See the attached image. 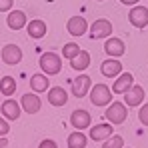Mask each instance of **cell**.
<instances>
[{"label":"cell","mask_w":148,"mask_h":148,"mask_svg":"<svg viewBox=\"0 0 148 148\" xmlns=\"http://www.w3.org/2000/svg\"><path fill=\"white\" fill-rule=\"evenodd\" d=\"M138 120L142 122V126H148V102L142 104V108L138 110Z\"/></svg>","instance_id":"484cf974"},{"label":"cell","mask_w":148,"mask_h":148,"mask_svg":"<svg viewBox=\"0 0 148 148\" xmlns=\"http://www.w3.org/2000/svg\"><path fill=\"white\" fill-rule=\"evenodd\" d=\"M40 106H42V100H40V96L34 92V94H24L22 96V100H20V108L24 110V112H28V114H36L38 110H40Z\"/></svg>","instance_id":"7c38bea8"},{"label":"cell","mask_w":148,"mask_h":148,"mask_svg":"<svg viewBox=\"0 0 148 148\" xmlns=\"http://www.w3.org/2000/svg\"><path fill=\"white\" fill-rule=\"evenodd\" d=\"M132 84H134V76L130 72H120L118 78L114 80V84H112V94H124Z\"/></svg>","instance_id":"4fadbf2b"},{"label":"cell","mask_w":148,"mask_h":148,"mask_svg":"<svg viewBox=\"0 0 148 148\" xmlns=\"http://www.w3.org/2000/svg\"><path fill=\"white\" fill-rule=\"evenodd\" d=\"M102 148H124V138L118 134H112L106 140H102Z\"/></svg>","instance_id":"cb8c5ba5"},{"label":"cell","mask_w":148,"mask_h":148,"mask_svg":"<svg viewBox=\"0 0 148 148\" xmlns=\"http://www.w3.org/2000/svg\"><path fill=\"white\" fill-rule=\"evenodd\" d=\"M8 146V140H6V136H0V148H6Z\"/></svg>","instance_id":"4dcf8cb0"},{"label":"cell","mask_w":148,"mask_h":148,"mask_svg":"<svg viewBox=\"0 0 148 148\" xmlns=\"http://www.w3.org/2000/svg\"><path fill=\"white\" fill-rule=\"evenodd\" d=\"M46 22L44 20H40V18H36V20H30L28 24H26V32H28V36L30 38H34V40H40V38H44L46 36Z\"/></svg>","instance_id":"9a60e30c"},{"label":"cell","mask_w":148,"mask_h":148,"mask_svg":"<svg viewBox=\"0 0 148 148\" xmlns=\"http://www.w3.org/2000/svg\"><path fill=\"white\" fill-rule=\"evenodd\" d=\"M66 30H68L72 36H82V34H86V30H88V22H86L84 16H72V18L68 20V24H66Z\"/></svg>","instance_id":"2e32d148"},{"label":"cell","mask_w":148,"mask_h":148,"mask_svg":"<svg viewBox=\"0 0 148 148\" xmlns=\"http://www.w3.org/2000/svg\"><path fill=\"white\" fill-rule=\"evenodd\" d=\"M78 52H80V48H78V44H74V42H68V44L62 46V56H64L66 60H72Z\"/></svg>","instance_id":"d4e9b609"},{"label":"cell","mask_w":148,"mask_h":148,"mask_svg":"<svg viewBox=\"0 0 148 148\" xmlns=\"http://www.w3.org/2000/svg\"><path fill=\"white\" fill-rule=\"evenodd\" d=\"M90 122H92V118H90V114H88L84 108H78V110H74L72 114H70V124H72L76 130H86V128H90Z\"/></svg>","instance_id":"30bf717a"},{"label":"cell","mask_w":148,"mask_h":148,"mask_svg":"<svg viewBox=\"0 0 148 148\" xmlns=\"http://www.w3.org/2000/svg\"><path fill=\"white\" fill-rule=\"evenodd\" d=\"M30 88H32V92H36V94H40V92H46L50 88V78H46V74H32L30 76Z\"/></svg>","instance_id":"ffe728a7"},{"label":"cell","mask_w":148,"mask_h":148,"mask_svg":"<svg viewBox=\"0 0 148 148\" xmlns=\"http://www.w3.org/2000/svg\"><path fill=\"white\" fill-rule=\"evenodd\" d=\"M146 96V92H144V88L140 86V84H132L126 92H124V104L126 106H140L142 104V100Z\"/></svg>","instance_id":"52a82bcc"},{"label":"cell","mask_w":148,"mask_h":148,"mask_svg":"<svg viewBox=\"0 0 148 148\" xmlns=\"http://www.w3.org/2000/svg\"><path fill=\"white\" fill-rule=\"evenodd\" d=\"M112 134H114V126L102 122V124H96V126H90L88 138L94 140V142H102V140H106V138L112 136Z\"/></svg>","instance_id":"9c48e42d"},{"label":"cell","mask_w":148,"mask_h":148,"mask_svg":"<svg viewBox=\"0 0 148 148\" xmlns=\"http://www.w3.org/2000/svg\"><path fill=\"white\" fill-rule=\"evenodd\" d=\"M14 0H0V12H10Z\"/></svg>","instance_id":"83f0119b"},{"label":"cell","mask_w":148,"mask_h":148,"mask_svg":"<svg viewBox=\"0 0 148 148\" xmlns=\"http://www.w3.org/2000/svg\"><path fill=\"white\" fill-rule=\"evenodd\" d=\"M0 58L8 66H16V64L22 62V50H20V46H16V44H4L2 46V52H0Z\"/></svg>","instance_id":"5b68a950"},{"label":"cell","mask_w":148,"mask_h":148,"mask_svg":"<svg viewBox=\"0 0 148 148\" xmlns=\"http://www.w3.org/2000/svg\"><path fill=\"white\" fill-rule=\"evenodd\" d=\"M98 2H102V0H98Z\"/></svg>","instance_id":"1f68e13d"},{"label":"cell","mask_w":148,"mask_h":148,"mask_svg":"<svg viewBox=\"0 0 148 148\" xmlns=\"http://www.w3.org/2000/svg\"><path fill=\"white\" fill-rule=\"evenodd\" d=\"M110 32H112V22H110V20H106V18H98V20H94L92 26L88 28V34H90V38H92V40L108 38V36H110Z\"/></svg>","instance_id":"277c9868"},{"label":"cell","mask_w":148,"mask_h":148,"mask_svg":"<svg viewBox=\"0 0 148 148\" xmlns=\"http://www.w3.org/2000/svg\"><path fill=\"white\" fill-rule=\"evenodd\" d=\"M88 96H90V102L94 104V106H108L110 102H112V90L104 84V82H100V84H94V86H90V92H88Z\"/></svg>","instance_id":"6da1fadb"},{"label":"cell","mask_w":148,"mask_h":148,"mask_svg":"<svg viewBox=\"0 0 148 148\" xmlns=\"http://www.w3.org/2000/svg\"><path fill=\"white\" fill-rule=\"evenodd\" d=\"M104 116H106L108 122L114 124V126L124 124V122H126V118H128L126 104H124V102H110L108 108H106V112H104Z\"/></svg>","instance_id":"3957f363"},{"label":"cell","mask_w":148,"mask_h":148,"mask_svg":"<svg viewBox=\"0 0 148 148\" xmlns=\"http://www.w3.org/2000/svg\"><path fill=\"white\" fill-rule=\"evenodd\" d=\"M68 102V94L62 86H52L48 88V104L50 106H64Z\"/></svg>","instance_id":"ac0fdd59"},{"label":"cell","mask_w":148,"mask_h":148,"mask_svg":"<svg viewBox=\"0 0 148 148\" xmlns=\"http://www.w3.org/2000/svg\"><path fill=\"white\" fill-rule=\"evenodd\" d=\"M70 66H72L76 72H82V70H86L88 66H90V54L86 52V50H80L76 56L72 58V62H70Z\"/></svg>","instance_id":"44dd1931"},{"label":"cell","mask_w":148,"mask_h":148,"mask_svg":"<svg viewBox=\"0 0 148 148\" xmlns=\"http://www.w3.org/2000/svg\"><path fill=\"white\" fill-rule=\"evenodd\" d=\"M120 2H122V4H128V6H136L140 0H120Z\"/></svg>","instance_id":"f546056e"},{"label":"cell","mask_w":148,"mask_h":148,"mask_svg":"<svg viewBox=\"0 0 148 148\" xmlns=\"http://www.w3.org/2000/svg\"><path fill=\"white\" fill-rule=\"evenodd\" d=\"M86 142H88V136L82 130H76L68 136V148H86Z\"/></svg>","instance_id":"7402d4cb"},{"label":"cell","mask_w":148,"mask_h":148,"mask_svg":"<svg viewBox=\"0 0 148 148\" xmlns=\"http://www.w3.org/2000/svg\"><path fill=\"white\" fill-rule=\"evenodd\" d=\"M104 50L110 58H120L124 52H126V44H124L120 38H108L106 44H104Z\"/></svg>","instance_id":"e0dca14e"},{"label":"cell","mask_w":148,"mask_h":148,"mask_svg":"<svg viewBox=\"0 0 148 148\" xmlns=\"http://www.w3.org/2000/svg\"><path fill=\"white\" fill-rule=\"evenodd\" d=\"M38 148H58V144H56L52 138H44V140L38 144Z\"/></svg>","instance_id":"f1b7e54d"},{"label":"cell","mask_w":148,"mask_h":148,"mask_svg":"<svg viewBox=\"0 0 148 148\" xmlns=\"http://www.w3.org/2000/svg\"><path fill=\"white\" fill-rule=\"evenodd\" d=\"M128 20L134 28H146L148 26V8L144 6H132V10L128 12Z\"/></svg>","instance_id":"8992f818"},{"label":"cell","mask_w":148,"mask_h":148,"mask_svg":"<svg viewBox=\"0 0 148 148\" xmlns=\"http://www.w3.org/2000/svg\"><path fill=\"white\" fill-rule=\"evenodd\" d=\"M100 72L104 74L106 78H116L118 74L122 72V62H120L118 58H108V60H104V62H102Z\"/></svg>","instance_id":"5bb4252c"},{"label":"cell","mask_w":148,"mask_h":148,"mask_svg":"<svg viewBox=\"0 0 148 148\" xmlns=\"http://www.w3.org/2000/svg\"><path fill=\"white\" fill-rule=\"evenodd\" d=\"M0 110H2V116H4L6 120H18V118H20V112H22L20 104H18L16 100H12V98L4 100L2 106H0Z\"/></svg>","instance_id":"8fae6325"},{"label":"cell","mask_w":148,"mask_h":148,"mask_svg":"<svg viewBox=\"0 0 148 148\" xmlns=\"http://www.w3.org/2000/svg\"><path fill=\"white\" fill-rule=\"evenodd\" d=\"M6 24L10 30H20V28H24L28 24V20H26V14L22 10H10V14H8V18H6Z\"/></svg>","instance_id":"d6986e66"},{"label":"cell","mask_w":148,"mask_h":148,"mask_svg":"<svg viewBox=\"0 0 148 148\" xmlns=\"http://www.w3.org/2000/svg\"><path fill=\"white\" fill-rule=\"evenodd\" d=\"M16 92V80L12 78V76H4V78H0V94H4V96H12Z\"/></svg>","instance_id":"603a6c76"},{"label":"cell","mask_w":148,"mask_h":148,"mask_svg":"<svg viewBox=\"0 0 148 148\" xmlns=\"http://www.w3.org/2000/svg\"><path fill=\"white\" fill-rule=\"evenodd\" d=\"M90 86H92V80L88 74H80L78 78L72 80V94L76 98H84L88 92H90Z\"/></svg>","instance_id":"ba28073f"},{"label":"cell","mask_w":148,"mask_h":148,"mask_svg":"<svg viewBox=\"0 0 148 148\" xmlns=\"http://www.w3.org/2000/svg\"><path fill=\"white\" fill-rule=\"evenodd\" d=\"M8 132H10V126H8V122H6L4 116H0V136H6Z\"/></svg>","instance_id":"4316f807"},{"label":"cell","mask_w":148,"mask_h":148,"mask_svg":"<svg viewBox=\"0 0 148 148\" xmlns=\"http://www.w3.org/2000/svg\"><path fill=\"white\" fill-rule=\"evenodd\" d=\"M38 64H40L42 72L46 74V76H54V74H58L62 70V58H60L56 52H44V54L40 56Z\"/></svg>","instance_id":"7a4b0ae2"}]
</instances>
